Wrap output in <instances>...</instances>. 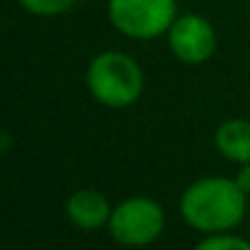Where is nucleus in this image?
I'll use <instances>...</instances> for the list:
<instances>
[{
  "instance_id": "nucleus-1",
  "label": "nucleus",
  "mask_w": 250,
  "mask_h": 250,
  "mask_svg": "<svg viewBox=\"0 0 250 250\" xmlns=\"http://www.w3.org/2000/svg\"><path fill=\"white\" fill-rule=\"evenodd\" d=\"M248 209V194L229 177H202L192 182L182 199L180 211L194 231L226 233L236 229Z\"/></svg>"
},
{
  "instance_id": "nucleus-2",
  "label": "nucleus",
  "mask_w": 250,
  "mask_h": 250,
  "mask_svg": "<svg viewBox=\"0 0 250 250\" xmlns=\"http://www.w3.org/2000/svg\"><path fill=\"white\" fill-rule=\"evenodd\" d=\"M87 87L100 104L122 109L141 97L144 73L131 56L104 51L95 56L87 68Z\"/></svg>"
},
{
  "instance_id": "nucleus-3",
  "label": "nucleus",
  "mask_w": 250,
  "mask_h": 250,
  "mask_svg": "<svg viewBox=\"0 0 250 250\" xmlns=\"http://www.w3.org/2000/svg\"><path fill=\"white\" fill-rule=\"evenodd\" d=\"M166 226V214L158 202L148 197H131L112 209L109 216V233L117 243L129 248H141L153 243Z\"/></svg>"
},
{
  "instance_id": "nucleus-4",
  "label": "nucleus",
  "mask_w": 250,
  "mask_h": 250,
  "mask_svg": "<svg viewBox=\"0 0 250 250\" xmlns=\"http://www.w3.org/2000/svg\"><path fill=\"white\" fill-rule=\"evenodd\" d=\"M112 24L131 39H156L175 22V0H109Z\"/></svg>"
},
{
  "instance_id": "nucleus-5",
  "label": "nucleus",
  "mask_w": 250,
  "mask_h": 250,
  "mask_svg": "<svg viewBox=\"0 0 250 250\" xmlns=\"http://www.w3.org/2000/svg\"><path fill=\"white\" fill-rule=\"evenodd\" d=\"M167 44L172 54L185 63H204L216 49L214 27L199 15H180L167 29Z\"/></svg>"
},
{
  "instance_id": "nucleus-6",
  "label": "nucleus",
  "mask_w": 250,
  "mask_h": 250,
  "mask_svg": "<svg viewBox=\"0 0 250 250\" xmlns=\"http://www.w3.org/2000/svg\"><path fill=\"white\" fill-rule=\"evenodd\" d=\"M66 214L68 219L83 229V231H97L102 226L109 224L112 216V207L107 202L104 194H100L97 189H78L68 197L66 204Z\"/></svg>"
},
{
  "instance_id": "nucleus-7",
  "label": "nucleus",
  "mask_w": 250,
  "mask_h": 250,
  "mask_svg": "<svg viewBox=\"0 0 250 250\" xmlns=\"http://www.w3.org/2000/svg\"><path fill=\"white\" fill-rule=\"evenodd\" d=\"M216 148L224 158L233 163H250V122L248 119H229L216 129Z\"/></svg>"
},
{
  "instance_id": "nucleus-8",
  "label": "nucleus",
  "mask_w": 250,
  "mask_h": 250,
  "mask_svg": "<svg viewBox=\"0 0 250 250\" xmlns=\"http://www.w3.org/2000/svg\"><path fill=\"white\" fill-rule=\"evenodd\" d=\"M27 12L32 15H39V17H56V15H63L68 12L78 0H17Z\"/></svg>"
},
{
  "instance_id": "nucleus-9",
  "label": "nucleus",
  "mask_w": 250,
  "mask_h": 250,
  "mask_svg": "<svg viewBox=\"0 0 250 250\" xmlns=\"http://www.w3.org/2000/svg\"><path fill=\"white\" fill-rule=\"evenodd\" d=\"M194 250H250V241L241 238V236H231L226 231V233H211Z\"/></svg>"
},
{
  "instance_id": "nucleus-10",
  "label": "nucleus",
  "mask_w": 250,
  "mask_h": 250,
  "mask_svg": "<svg viewBox=\"0 0 250 250\" xmlns=\"http://www.w3.org/2000/svg\"><path fill=\"white\" fill-rule=\"evenodd\" d=\"M236 182H238V187L250 194V163H243V167L238 170V175H236Z\"/></svg>"
}]
</instances>
